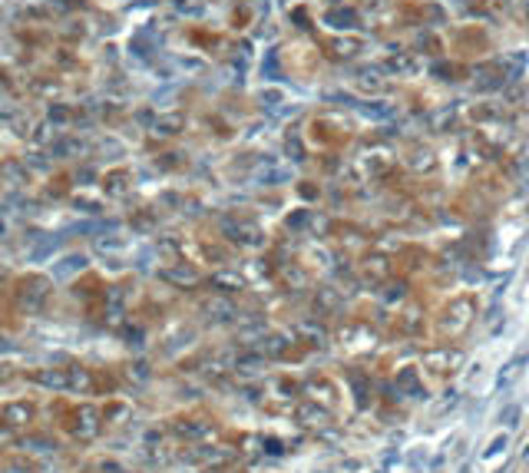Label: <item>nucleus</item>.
<instances>
[{
	"instance_id": "nucleus-1",
	"label": "nucleus",
	"mask_w": 529,
	"mask_h": 473,
	"mask_svg": "<svg viewBox=\"0 0 529 473\" xmlns=\"http://www.w3.org/2000/svg\"><path fill=\"white\" fill-rule=\"evenodd\" d=\"M447 43H450V53H454V57H460V60H473V57H483V53L490 50V34H486L479 24H463L450 34Z\"/></svg>"
},
{
	"instance_id": "nucleus-2",
	"label": "nucleus",
	"mask_w": 529,
	"mask_h": 473,
	"mask_svg": "<svg viewBox=\"0 0 529 473\" xmlns=\"http://www.w3.org/2000/svg\"><path fill=\"white\" fill-rule=\"evenodd\" d=\"M285 63L291 66L295 80H311L318 73V66H321V57L308 43H291V47H285Z\"/></svg>"
}]
</instances>
